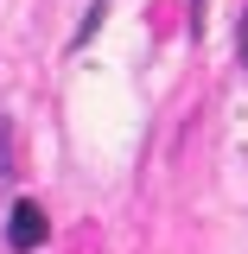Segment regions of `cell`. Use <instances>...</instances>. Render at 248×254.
Here are the masks:
<instances>
[{
    "instance_id": "6da1fadb",
    "label": "cell",
    "mask_w": 248,
    "mask_h": 254,
    "mask_svg": "<svg viewBox=\"0 0 248 254\" xmlns=\"http://www.w3.org/2000/svg\"><path fill=\"white\" fill-rule=\"evenodd\" d=\"M45 229H51V222H45V210H38V203H13V216H6V248L13 254H32L38 248V242H45Z\"/></svg>"
},
{
    "instance_id": "7a4b0ae2",
    "label": "cell",
    "mask_w": 248,
    "mask_h": 254,
    "mask_svg": "<svg viewBox=\"0 0 248 254\" xmlns=\"http://www.w3.org/2000/svg\"><path fill=\"white\" fill-rule=\"evenodd\" d=\"M102 13H108V0H95L89 13H83V26H77V38H70V51H83V45L95 38V26H102Z\"/></svg>"
},
{
    "instance_id": "3957f363",
    "label": "cell",
    "mask_w": 248,
    "mask_h": 254,
    "mask_svg": "<svg viewBox=\"0 0 248 254\" xmlns=\"http://www.w3.org/2000/svg\"><path fill=\"white\" fill-rule=\"evenodd\" d=\"M236 45H242V64H248V13H242V38H236Z\"/></svg>"
}]
</instances>
